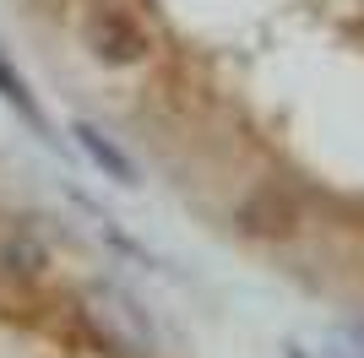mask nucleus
Here are the masks:
<instances>
[{"label":"nucleus","instance_id":"nucleus-1","mask_svg":"<svg viewBox=\"0 0 364 358\" xmlns=\"http://www.w3.org/2000/svg\"><path fill=\"white\" fill-rule=\"evenodd\" d=\"M82 38H87L92 60H98V65H114V71H125V65H141V60L152 55V33H147V22H141L131 6H114V0H98V6H87V16H82Z\"/></svg>","mask_w":364,"mask_h":358},{"label":"nucleus","instance_id":"nucleus-2","mask_svg":"<svg viewBox=\"0 0 364 358\" xmlns=\"http://www.w3.org/2000/svg\"><path fill=\"white\" fill-rule=\"evenodd\" d=\"M299 195L289 190V185H277V179H267V185H256V190L240 201V228L250 239H294L299 234Z\"/></svg>","mask_w":364,"mask_h":358},{"label":"nucleus","instance_id":"nucleus-3","mask_svg":"<svg viewBox=\"0 0 364 358\" xmlns=\"http://www.w3.org/2000/svg\"><path fill=\"white\" fill-rule=\"evenodd\" d=\"M55 266V250L28 223H0V283H44Z\"/></svg>","mask_w":364,"mask_h":358},{"label":"nucleus","instance_id":"nucleus-4","mask_svg":"<svg viewBox=\"0 0 364 358\" xmlns=\"http://www.w3.org/2000/svg\"><path fill=\"white\" fill-rule=\"evenodd\" d=\"M71 136H76V147H82V158H87L104 179H114V185H136V179H141L136 163H131V152H125L104 125H92V119H71Z\"/></svg>","mask_w":364,"mask_h":358},{"label":"nucleus","instance_id":"nucleus-5","mask_svg":"<svg viewBox=\"0 0 364 358\" xmlns=\"http://www.w3.org/2000/svg\"><path fill=\"white\" fill-rule=\"evenodd\" d=\"M0 104L11 109L22 125H28L33 136H44L49 147H55V131H49V114H44V104H38V92H33V82L22 76V65L11 60V49L0 44Z\"/></svg>","mask_w":364,"mask_h":358},{"label":"nucleus","instance_id":"nucleus-6","mask_svg":"<svg viewBox=\"0 0 364 358\" xmlns=\"http://www.w3.org/2000/svg\"><path fill=\"white\" fill-rule=\"evenodd\" d=\"M337 342L348 347V353H353V358H364V320H348V326L337 331Z\"/></svg>","mask_w":364,"mask_h":358},{"label":"nucleus","instance_id":"nucleus-7","mask_svg":"<svg viewBox=\"0 0 364 358\" xmlns=\"http://www.w3.org/2000/svg\"><path fill=\"white\" fill-rule=\"evenodd\" d=\"M289 358H310V353H304V347H289Z\"/></svg>","mask_w":364,"mask_h":358}]
</instances>
